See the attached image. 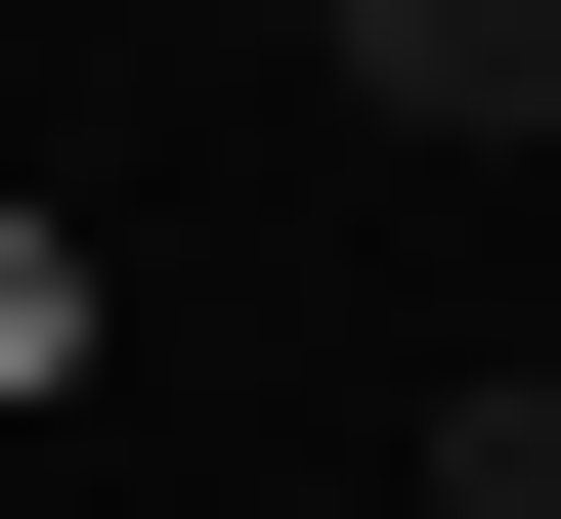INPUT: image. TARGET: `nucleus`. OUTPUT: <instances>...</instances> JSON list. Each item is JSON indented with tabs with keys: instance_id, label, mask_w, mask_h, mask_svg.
Returning a JSON list of instances; mask_svg holds the SVG:
<instances>
[{
	"instance_id": "obj_1",
	"label": "nucleus",
	"mask_w": 561,
	"mask_h": 519,
	"mask_svg": "<svg viewBox=\"0 0 561 519\" xmlns=\"http://www.w3.org/2000/svg\"><path fill=\"white\" fill-rule=\"evenodd\" d=\"M302 87L432 131V173H518V131H561V0H302Z\"/></svg>"
},
{
	"instance_id": "obj_2",
	"label": "nucleus",
	"mask_w": 561,
	"mask_h": 519,
	"mask_svg": "<svg viewBox=\"0 0 561 519\" xmlns=\"http://www.w3.org/2000/svg\"><path fill=\"white\" fill-rule=\"evenodd\" d=\"M432 519H561V390H432Z\"/></svg>"
}]
</instances>
